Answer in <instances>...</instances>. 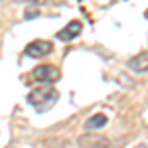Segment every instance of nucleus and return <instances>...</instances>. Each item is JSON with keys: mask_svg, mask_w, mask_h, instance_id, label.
<instances>
[{"mask_svg": "<svg viewBox=\"0 0 148 148\" xmlns=\"http://www.w3.org/2000/svg\"><path fill=\"white\" fill-rule=\"evenodd\" d=\"M57 97H59V93L56 89H51V87H38L34 91H30L28 103L32 107H36L38 111H47L51 105H56Z\"/></svg>", "mask_w": 148, "mask_h": 148, "instance_id": "obj_1", "label": "nucleus"}, {"mask_svg": "<svg viewBox=\"0 0 148 148\" xmlns=\"http://www.w3.org/2000/svg\"><path fill=\"white\" fill-rule=\"evenodd\" d=\"M59 79V69L53 65H40L32 71V81L40 83H56Z\"/></svg>", "mask_w": 148, "mask_h": 148, "instance_id": "obj_2", "label": "nucleus"}, {"mask_svg": "<svg viewBox=\"0 0 148 148\" xmlns=\"http://www.w3.org/2000/svg\"><path fill=\"white\" fill-rule=\"evenodd\" d=\"M51 44L49 42H44V40H34L32 44L26 46V56L30 57H44V56H49L51 53Z\"/></svg>", "mask_w": 148, "mask_h": 148, "instance_id": "obj_3", "label": "nucleus"}, {"mask_svg": "<svg viewBox=\"0 0 148 148\" xmlns=\"http://www.w3.org/2000/svg\"><path fill=\"white\" fill-rule=\"evenodd\" d=\"M77 142L81 148H111L109 140L99 134H83V136H79Z\"/></svg>", "mask_w": 148, "mask_h": 148, "instance_id": "obj_4", "label": "nucleus"}, {"mask_svg": "<svg viewBox=\"0 0 148 148\" xmlns=\"http://www.w3.org/2000/svg\"><path fill=\"white\" fill-rule=\"evenodd\" d=\"M79 32H81V22H79V20H71L63 30L57 32V40H61V42H69V40L77 38Z\"/></svg>", "mask_w": 148, "mask_h": 148, "instance_id": "obj_5", "label": "nucleus"}, {"mask_svg": "<svg viewBox=\"0 0 148 148\" xmlns=\"http://www.w3.org/2000/svg\"><path fill=\"white\" fill-rule=\"evenodd\" d=\"M128 69L136 71V73H144L148 71V51H140L138 56L128 59Z\"/></svg>", "mask_w": 148, "mask_h": 148, "instance_id": "obj_6", "label": "nucleus"}, {"mask_svg": "<svg viewBox=\"0 0 148 148\" xmlns=\"http://www.w3.org/2000/svg\"><path fill=\"white\" fill-rule=\"evenodd\" d=\"M105 125H107V116H105L103 113H99V114H93L91 119L85 123V128L93 130V128H103Z\"/></svg>", "mask_w": 148, "mask_h": 148, "instance_id": "obj_7", "label": "nucleus"}, {"mask_svg": "<svg viewBox=\"0 0 148 148\" xmlns=\"http://www.w3.org/2000/svg\"><path fill=\"white\" fill-rule=\"evenodd\" d=\"M16 2H28V4H44L46 0H16Z\"/></svg>", "mask_w": 148, "mask_h": 148, "instance_id": "obj_8", "label": "nucleus"}, {"mask_svg": "<svg viewBox=\"0 0 148 148\" xmlns=\"http://www.w3.org/2000/svg\"><path fill=\"white\" fill-rule=\"evenodd\" d=\"M36 16H38V12H36V10H30V12L26 10V18H36Z\"/></svg>", "mask_w": 148, "mask_h": 148, "instance_id": "obj_9", "label": "nucleus"}, {"mask_svg": "<svg viewBox=\"0 0 148 148\" xmlns=\"http://www.w3.org/2000/svg\"><path fill=\"white\" fill-rule=\"evenodd\" d=\"M134 148H148L146 144H138V146H134Z\"/></svg>", "mask_w": 148, "mask_h": 148, "instance_id": "obj_10", "label": "nucleus"}, {"mask_svg": "<svg viewBox=\"0 0 148 148\" xmlns=\"http://www.w3.org/2000/svg\"><path fill=\"white\" fill-rule=\"evenodd\" d=\"M146 18H148V10H146Z\"/></svg>", "mask_w": 148, "mask_h": 148, "instance_id": "obj_11", "label": "nucleus"}]
</instances>
